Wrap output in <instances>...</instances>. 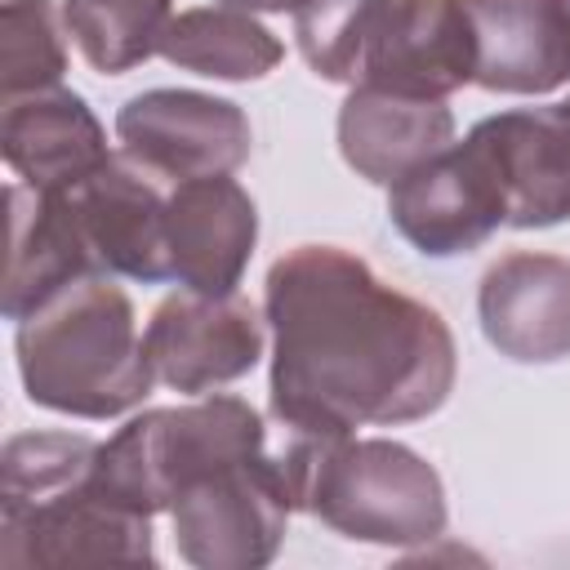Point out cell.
Instances as JSON below:
<instances>
[{
  "label": "cell",
  "mask_w": 570,
  "mask_h": 570,
  "mask_svg": "<svg viewBox=\"0 0 570 570\" xmlns=\"http://www.w3.org/2000/svg\"><path fill=\"white\" fill-rule=\"evenodd\" d=\"M450 142L454 111L445 107V98H410L361 85L338 107V151L361 178L379 187H392Z\"/></svg>",
  "instance_id": "obj_17"
},
{
  "label": "cell",
  "mask_w": 570,
  "mask_h": 570,
  "mask_svg": "<svg viewBox=\"0 0 570 570\" xmlns=\"http://www.w3.org/2000/svg\"><path fill=\"white\" fill-rule=\"evenodd\" d=\"M276 463L294 512L321 517L334 534L379 548H419L445 534V485L436 468L387 436L276 423Z\"/></svg>",
  "instance_id": "obj_3"
},
{
  "label": "cell",
  "mask_w": 570,
  "mask_h": 570,
  "mask_svg": "<svg viewBox=\"0 0 570 570\" xmlns=\"http://www.w3.org/2000/svg\"><path fill=\"white\" fill-rule=\"evenodd\" d=\"M481 334L517 365H552L570 356V258L512 249L485 267L476 289Z\"/></svg>",
  "instance_id": "obj_14"
},
{
  "label": "cell",
  "mask_w": 570,
  "mask_h": 570,
  "mask_svg": "<svg viewBox=\"0 0 570 570\" xmlns=\"http://www.w3.org/2000/svg\"><path fill=\"white\" fill-rule=\"evenodd\" d=\"M67 76V22L53 0H0V89L4 98L53 89Z\"/></svg>",
  "instance_id": "obj_21"
},
{
  "label": "cell",
  "mask_w": 570,
  "mask_h": 570,
  "mask_svg": "<svg viewBox=\"0 0 570 570\" xmlns=\"http://www.w3.org/2000/svg\"><path fill=\"white\" fill-rule=\"evenodd\" d=\"M566 13H570V0H566Z\"/></svg>",
  "instance_id": "obj_23"
},
{
  "label": "cell",
  "mask_w": 570,
  "mask_h": 570,
  "mask_svg": "<svg viewBox=\"0 0 570 570\" xmlns=\"http://www.w3.org/2000/svg\"><path fill=\"white\" fill-rule=\"evenodd\" d=\"M98 272L71 223L62 191L9 183V267H4V316L22 321L58 285Z\"/></svg>",
  "instance_id": "obj_18"
},
{
  "label": "cell",
  "mask_w": 570,
  "mask_h": 570,
  "mask_svg": "<svg viewBox=\"0 0 570 570\" xmlns=\"http://www.w3.org/2000/svg\"><path fill=\"white\" fill-rule=\"evenodd\" d=\"M4 566H156L151 517L98 485V441L85 432H18L0 450Z\"/></svg>",
  "instance_id": "obj_2"
},
{
  "label": "cell",
  "mask_w": 570,
  "mask_h": 570,
  "mask_svg": "<svg viewBox=\"0 0 570 570\" xmlns=\"http://www.w3.org/2000/svg\"><path fill=\"white\" fill-rule=\"evenodd\" d=\"M218 4H236V9H249V13H294L303 0H218Z\"/></svg>",
  "instance_id": "obj_22"
},
{
  "label": "cell",
  "mask_w": 570,
  "mask_h": 570,
  "mask_svg": "<svg viewBox=\"0 0 570 570\" xmlns=\"http://www.w3.org/2000/svg\"><path fill=\"white\" fill-rule=\"evenodd\" d=\"M387 218L428 258L468 254L508 227L503 187L481 138L468 129L463 142H450L396 178L387 187Z\"/></svg>",
  "instance_id": "obj_8"
},
{
  "label": "cell",
  "mask_w": 570,
  "mask_h": 570,
  "mask_svg": "<svg viewBox=\"0 0 570 570\" xmlns=\"http://www.w3.org/2000/svg\"><path fill=\"white\" fill-rule=\"evenodd\" d=\"M258 245V205L232 174L187 178L165 200L169 281L200 294H232Z\"/></svg>",
  "instance_id": "obj_12"
},
{
  "label": "cell",
  "mask_w": 570,
  "mask_h": 570,
  "mask_svg": "<svg viewBox=\"0 0 570 570\" xmlns=\"http://www.w3.org/2000/svg\"><path fill=\"white\" fill-rule=\"evenodd\" d=\"M0 156L18 183L58 191L94 174L111 151H107V129L98 125L94 107L76 89L53 85V89L4 98Z\"/></svg>",
  "instance_id": "obj_15"
},
{
  "label": "cell",
  "mask_w": 570,
  "mask_h": 570,
  "mask_svg": "<svg viewBox=\"0 0 570 570\" xmlns=\"http://www.w3.org/2000/svg\"><path fill=\"white\" fill-rule=\"evenodd\" d=\"M267 445L272 432L263 414L232 392L200 396L191 405L142 410L116 436L98 441V485L116 503L156 517L174 508L191 476Z\"/></svg>",
  "instance_id": "obj_6"
},
{
  "label": "cell",
  "mask_w": 570,
  "mask_h": 570,
  "mask_svg": "<svg viewBox=\"0 0 570 570\" xmlns=\"http://www.w3.org/2000/svg\"><path fill=\"white\" fill-rule=\"evenodd\" d=\"M67 36L102 76H125L160 53L174 0H62Z\"/></svg>",
  "instance_id": "obj_20"
},
{
  "label": "cell",
  "mask_w": 570,
  "mask_h": 570,
  "mask_svg": "<svg viewBox=\"0 0 570 570\" xmlns=\"http://www.w3.org/2000/svg\"><path fill=\"white\" fill-rule=\"evenodd\" d=\"M58 191L89 249V263L102 276H125L138 285L169 281V263H165L169 187L160 178H151L138 160L120 151V156H107L80 183Z\"/></svg>",
  "instance_id": "obj_11"
},
{
  "label": "cell",
  "mask_w": 570,
  "mask_h": 570,
  "mask_svg": "<svg viewBox=\"0 0 570 570\" xmlns=\"http://www.w3.org/2000/svg\"><path fill=\"white\" fill-rule=\"evenodd\" d=\"M263 325L258 307L245 294H200L178 289L160 298V307L147 321V361L156 370V383L205 396L223 383L245 379L263 356Z\"/></svg>",
  "instance_id": "obj_10"
},
{
  "label": "cell",
  "mask_w": 570,
  "mask_h": 570,
  "mask_svg": "<svg viewBox=\"0 0 570 570\" xmlns=\"http://www.w3.org/2000/svg\"><path fill=\"white\" fill-rule=\"evenodd\" d=\"M294 40L321 80L347 89L450 98L476 76L463 0H303Z\"/></svg>",
  "instance_id": "obj_5"
},
{
  "label": "cell",
  "mask_w": 570,
  "mask_h": 570,
  "mask_svg": "<svg viewBox=\"0 0 570 570\" xmlns=\"http://www.w3.org/2000/svg\"><path fill=\"white\" fill-rule=\"evenodd\" d=\"M289 512L294 503L272 445L191 476L169 508L178 557L196 570L272 566L285 543Z\"/></svg>",
  "instance_id": "obj_7"
},
{
  "label": "cell",
  "mask_w": 570,
  "mask_h": 570,
  "mask_svg": "<svg viewBox=\"0 0 570 570\" xmlns=\"http://www.w3.org/2000/svg\"><path fill=\"white\" fill-rule=\"evenodd\" d=\"M476 36L472 85L490 94H552L570 80L566 0H463Z\"/></svg>",
  "instance_id": "obj_16"
},
{
  "label": "cell",
  "mask_w": 570,
  "mask_h": 570,
  "mask_svg": "<svg viewBox=\"0 0 570 570\" xmlns=\"http://www.w3.org/2000/svg\"><path fill=\"white\" fill-rule=\"evenodd\" d=\"M160 58L174 62L178 71L209 80H263L267 71L281 67L285 45L249 9L196 4L174 13L160 40Z\"/></svg>",
  "instance_id": "obj_19"
},
{
  "label": "cell",
  "mask_w": 570,
  "mask_h": 570,
  "mask_svg": "<svg viewBox=\"0 0 570 570\" xmlns=\"http://www.w3.org/2000/svg\"><path fill=\"white\" fill-rule=\"evenodd\" d=\"M116 138L165 187L209 174H236L249 160V116L232 98L200 89H147L116 111Z\"/></svg>",
  "instance_id": "obj_9"
},
{
  "label": "cell",
  "mask_w": 570,
  "mask_h": 570,
  "mask_svg": "<svg viewBox=\"0 0 570 570\" xmlns=\"http://www.w3.org/2000/svg\"><path fill=\"white\" fill-rule=\"evenodd\" d=\"M272 423L356 432L436 414L459 347L436 307L374 276L338 245H298L267 267Z\"/></svg>",
  "instance_id": "obj_1"
},
{
  "label": "cell",
  "mask_w": 570,
  "mask_h": 570,
  "mask_svg": "<svg viewBox=\"0 0 570 570\" xmlns=\"http://www.w3.org/2000/svg\"><path fill=\"white\" fill-rule=\"evenodd\" d=\"M472 134L499 174L508 227L534 232L570 218V98L485 116Z\"/></svg>",
  "instance_id": "obj_13"
},
{
  "label": "cell",
  "mask_w": 570,
  "mask_h": 570,
  "mask_svg": "<svg viewBox=\"0 0 570 570\" xmlns=\"http://www.w3.org/2000/svg\"><path fill=\"white\" fill-rule=\"evenodd\" d=\"M18 374L31 405L71 419H116L156 383L129 294L85 272L13 321Z\"/></svg>",
  "instance_id": "obj_4"
}]
</instances>
